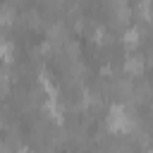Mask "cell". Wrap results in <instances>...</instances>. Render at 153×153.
Listing matches in <instances>:
<instances>
[{
	"instance_id": "7a4b0ae2",
	"label": "cell",
	"mask_w": 153,
	"mask_h": 153,
	"mask_svg": "<svg viewBox=\"0 0 153 153\" xmlns=\"http://www.w3.org/2000/svg\"><path fill=\"white\" fill-rule=\"evenodd\" d=\"M139 36H141L139 29H127L124 36H122V45H124L127 50H134V48L139 45Z\"/></svg>"
},
{
	"instance_id": "6da1fadb",
	"label": "cell",
	"mask_w": 153,
	"mask_h": 153,
	"mask_svg": "<svg viewBox=\"0 0 153 153\" xmlns=\"http://www.w3.org/2000/svg\"><path fill=\"white\" fill-rule=\"evenodd\" d=\"M143 67H146V62H143L141 55H129V57L124 60V72H127V76H141V74H143Z\"/></svg>"
}]
</instances>
